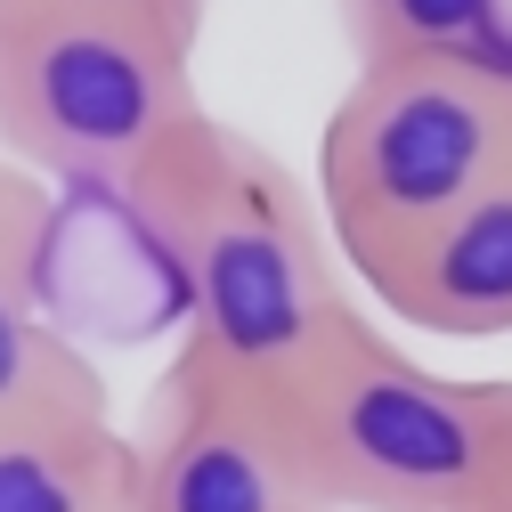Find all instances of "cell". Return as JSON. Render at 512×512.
I'll use <instances>...</instances> for the list:
<instances>
[{"label": "cell", "instance_id": "1", "mask_svg": "<svg viewBox=\"0 0 512 512\" xmlns=\"http://www.w3.org/2000/svg\"><path fill=\"white\" fill-rule=\"evenodd\" d=\"M131 196L163 236L187 309V350L171 358L163 382L285 399V382L342 317L326 220L309 212L301 179L261 139H244L236 122L204 106L131 179Z\"/></svg>", "mask_w": 512, "mask_h": 512}, {"label": "cell", "instance_id": "2", "mask_svg": "<svg viewBox=\"0 0 512 512\" xmlns=\"http://www.w3.org/2000/svg\"><path fill=\"white\" fill-rule=\"evenodd\" d=\"M277 415L326 512H488L512 480V382L439 374L350 301Z\"/></svg>", "mask_w": 512, "mask_h": 512}, {"label": "cell", "instance_id": "3", "mask_svg": "<svg viewBox=\"0 0 512 512\" xmlns=\"http://www.w3.org/2000/svg\"><path fill=\"white\" fill-rule=\"evenodd\" d=\"M512 171V57L358 66L317 139V196L342 261L374 277Z\"/></svg>", "mask_w": 512, "mask_h": 512}, {"label": "cell", "instance_id": "4", "mask_svg": "<svg viewBox=\"0 0 512 512\" xmlns=\"http://www.w3.org/2000/svg\"><path fill=\"white\" fill-rule=\"evenodd\" d=\"M196 49L106 0H0V163L131 187L187 122Z\"/></svg>", "mask_w": 512, "mask_h": 512}, {"label": "cell", "instance_id": "5", "mask_svg": "<svg viewBox=\"0 0 512 512\" xmlns=\"http://www.w3.org/2000/svg\"><path fill=\"white\" fill-rule=\"evenodd\" d=\"M131 512H326L301 480L277 399L163 382L155 431L139 439Z\"/></svg>", "mask_w": 512, "mask_h": 512}, {"label": "cell", "instance_id": "6", "mask_svg": "<svg viewBox=\"0 0 512 512\" xmlns=\"http://www.w3.org/2000/svg\"><path fill=\"white\" fill-rule=\"evenodd\" d=\"M49 244V187L0 163V431L106 415V374L49 326Z\"/></svg>", "mask_w": 512, "mask_h": 512}, {"label": "cell", "instance_id": "7", "mask_svg": "<svg viewBox=\"0 0 512 512\" xmlns=\"http://www.w3.org/2000/svg\"><path fill=\"white\" fill-rule=\"evenodd\" d=\"M366 285L423 334L447 342L512 334V171L480 187L464 212H447L431 236H415L399 261H382Z\"/></svg>", "mask_w": 512, "mask_h": 512}, {"label": "cell", "instance_id": "8", "mask_svg": "<svg viewBox=\"0 0 512 512\" xmlns=\"http://www.w3.org/2000/svg\"><path fill=\"white\" fill-rule=\"evenodd\" d=\"M139 439L98 423H9L0 431V512H131Z\"/></svg>", "mask_w": 512, "mask_h": 512}, {"label": "cell", "instance_id": "9", "mask_svg": "<svg viewBox=\"0 0 512 512\" xmlns=\"http://www.w3.org/2000/svg\"><path fill=\"white\" fill-rule=\"evenodd\" d=\"M358 66L399 57H512V0H334Z\"/></svg>", "mask_w": 512, "mask_h": 512}, {"label": "cell", "instance_id": "10", "mask_svg": "<svg viewBox=\"0 0 512 512\" xmlns=\"http://www.w3.org/2000/svg\"><path fill=\"white\" fill-rule=\"evenodd\" d=\"M106 9H131V17H147V25H163L171 41L196 49V41H204V17H212V0H106Z\"/></svg>", "mask_w": 512, "mask_h": 512}, {"label": "cell", "instance_id": "11", "mask_svg": "<svg viewBox=\"0 0 512 512\" xmlns=\"http://www.w3.org/2000/svg\"><path fill=\"white\" fill-rule=\"evenodd\" d=\"M488 512H512V480H504V488H496V504H488Z\"/></svg>", "mask_w": 512, "mask_h": 512}]
</instances>
